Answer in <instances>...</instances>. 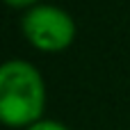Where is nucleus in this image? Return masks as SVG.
I'll return each instance as SVG.
<instances>
[{
    "instance_id": "4",
    "label": "nucleus",
    "mask_w": 130,
    "mask_h": 130,
    "mask_svg": "<svg viewBox=\"0 0 130 130\" xmlns=\"http://www.w3.org/2000/svg\"><path fill=\"white\" fill-rule=\"evenodd\" d=\"M5 5H9V7H16V9H23V7H34V2L37 0H2Z\"/></svg>"
},
{
    "instance_id": "1",
    "label": "nucleus",
    "mask_w": 130,
    "mask_h": 130,
    "mask_svg": "<svg viewBox=\"0 0 130 130\" xmlns=\"http://www.w3.org/2000/svg\"><path fill=\"white\" fill-rule=\"evenodd\" d=\"M46 107V87L41 73L23 59L0 64V123L27 128L41 121Z\"/></svg>"
},
{
    "instance_id": "2",
    "label": "nucleus",
    "mask_w": 130,
    "mask_h": 130,
    "mask_svg": "<svg viewBox=\"0 0 130 130\" xmlns=\"http://www.w3.org/2000/svg\"><path fill=\"white\" fill-rule=\"evenodd\" d=\"M25 39L43 53H59L75 39L73 18L53 5H34L21 21Z\"/></svg>"
},
{
    "instance_id": "3",
    "label": "nucleus",
    "mask_w": 130,
    "mask_h": 130,
    "mask_svg": "<svg viewBox=\"0 0 130 130\" xmlns=\"http://www.w3.org/2000/svg\"><path fill=\"white\" fill-rule=\"evenodd\" d=\"M25 130H69L64 123H59V121H37V123H32V126H27Z\"/></svg>"
}]
</instances>
